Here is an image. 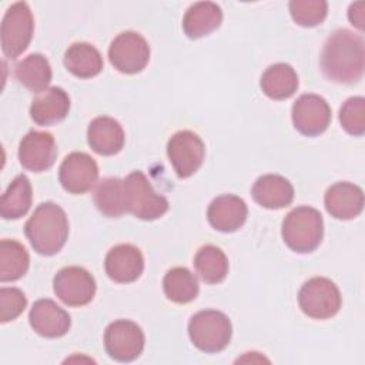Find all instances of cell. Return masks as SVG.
I'll list each match as a JSON object with an SVG mask.
<instances>
[{"label": "cell", "mask_w": 365, "mask_h": 365, "mask_svg": "<svg viewBox=\"0 0 365 365\" xmlns=\"http://www.w3.org/2000/svg\"><path fill=\"white\" fill-rule=\"evenodd\" d=\"M324 76L338 84H354L364 74V38L348 29L335 30L321 53Z\"/></svg>", "instance_id": "6da1fadb"}, {"label": "cell", "mask_w": 365, "mask_h": 365, "mask_svg": "<svg viewBox=\"0 0 365 365\" xmlns=\"http://www.w3.org/2000/svg\"><path fill=\"white\" fill-rule=\"evenodd\" d=\"M24 232L37 254L51 257L61 251L67 241V215L56 202H41L26 221Z\"/></svg>", "instance_id": "7a4b0ae2"}, {"label": "cell", "mask_w": 365, "mask_h": 365, "mask_svg": "<svg viewBox=\"0 0 365 365\" xmlns=\"http://www.w3.org/2000/svg\"><path fill=\"white\" fill-rule=\"evenodd\" d=\"M281 235L289 250L298 254L315 251L324 237V220L317 208L301 205L291 210L281 227Z\"/></svg>", "instance_id": "3957f363"}, {"label": "cell", "mask_w": 365, "mask_h": 365, "mask_svg": "<svg viewBox=\"0 0 365 365\" xmlns=\"http://www.w3.org/2000/svg\"><path fill=\"white\" fill-rule=\"evenodd\" d=\"M188 336L197 349L205 354H217L228 346L232 325L224 312L204 309L190 318Z\"/></svg>", "instance_id": "277c9868"}, {"label": "cell", "mask_w": 365, "mask_h": 365, "mask_svg": "<svg viewBox=\"0 0 365 365\" xmlns=\"http://www.w3.org/2000/svg\"><path fill=\"white\" fill-rule=\"evenodd\" d=\"M124 192L127 212L144 221H153L163 217L168 211V201L158 194L143 171H133L125 178Z\"/></svg>", "instance_id": "5b68a950"}, {"label": "cell", "mask_w": 365, "mask_h": 365, "mask_svg": "<svg viewBox=\"0 0 365 365\" xmlns=\"http://www.w3.org/2000/svg\"><path fill=\"white\" fill-rule=\"evenodd\" d=\"M34 31L33 13L27 3H13L1 20V50L7 58H17L29 47Z\"/></svg>", "instance_id": "8992f818"}, {"label": "cell", "mask_w": 365, "mask_h": 365, "mask_svg": "<svg viewBox=\"0 0 365 365\" xmlns=\"http://www.w3.org/2000/svg\"><path fill=\"white\" fill-rule=\"evenodd\" d=\"M341 292L334 281L325 277H314L304 282L298 292L301 311L314 319H328L341 308Z\"/></svg>", "instance_id": "52a82bcc"}, {"label": "cell", "mask_w": 365, "mask_h": 365, "mask_svg": "<svg viewBox=\"0 0 365 365\" xmlns=\"http://www.w3.org/2000/svg\"><path fill=\"white\" fill-rule=\"evenodd\" d=\"M111 66L123 74H137L150 61V46L137 31H123L114 37L108 47Z\"/></svg>", "instance_id": "ba28073f"}, {"label": "cell", "mask_w": 365, "mask_h": 365, "mask_svg": "<svg viewBox=\"0 0 365 365\" xmlns=\"http://www.w3.org/2000/svg\"><path fill=\"white\" fill-rule=\"evenodd\" d=\"M144 345V332L134 321L117 319L104 331V348L114 361H135L143 354Z\"/></svg>", "instance_id": "9c48e42d"}, {"label": "cell", "mask_w": 365, "mask_h": 365, "mask_svg": "<svg viewBox=\"0 0 365 365\" xmlns=\"http://www.w3.org/2000/svg\"><path fill=\"white\" fill-rule=\"evenodd\" d=\"M168 160L180 178H188L198 171L205 157L204 141L190 130L173 134L167 143Z\"/></svg>", "instance_id": "30bf717a"}, {"label": "cell", "mask_w": 365, "mask_h": 365, "mask_svg": "<svg viewBox=\"0 0 365 365\" xmlns=\"http://www.w3.org/2000/svg\"><path fill=\"white\" fill-rule=\"evenodd\" d=\"M54 294L68 307H83L96 295V279L83 267L70 265L61 268L53 279Z\"/></svg>", "instance_id": "8fae6325"}, {"label": "cell", "mask_w": 365, "mask_h": 365, "mask_svg": "<svg viewBox=\"0 0 365 365\" xmlns=\"http://www.w3.org/2000/svg\"><path fill=\"white\" fill-rule=\"evenodd\" d=\"M294 128L307 137L322 134L331 123V107L318 94H302L291 108Z\"/></svg>", "instance_id": "7c38bea8"}, {"label": "cell", "mask_w": 365, "mask_h": 365, "mask_svg": "<svg viewBox=\"0 0 365 365\" xmlns=\"http://www.w3.org/2000/svg\"><path fill=\"white\" fill-rule=\"evenodd\" d=\"M98 178V165L91 155L74 151L66 155L58 168V181L70 194H84L90 191Z\"/></svg>", "instance_id": "4fadbf2b"}, {"label": "cell", "mask_w": 365, "mask_h": 365, "mask_svg": "<svg viewBox=\"0 0 365 365\" xmlns=\"http://www.w3.org/2000/svg\"><path fill=\"white\" fill-rule=\"evenodd\" d=\"M56 158L57 144L51 133L31 130L19 144V161L29 171H47L53 167Z\"/></svg>", "instance_id": "5bb4252c"}, {"label": "cell", "mask_w": 365, "mask_h": 365, "mask_svg": "<svg viewBox=\"0 0 365 365\" xmlns=\"http://www.w3.org/2000/svg\"><path fill=\"white\" fill-rule=\"evenodd\" d=\"M104 269L114 282H134L144 271V257L135 245L118 244L107 252Z\"/></svg>", "instance_id": "9a60e30c"}, {"label": "cell", "mask_w": 365, "mask_h": 365, "mask_svg": "<svg viewBox=\"0 0 365 365\" xmlns=\"http://www.w3.org/2000/svg\"><path fill=\"white\" fill-rule=\"evenodd\" d=\"M29 322L33 331L44 338H60L71 327L68 312L48 298L38 299L33 304L29 312Z\"/></svg>", "instance_id": "2e32d148"}, {"label": "cell", "mask_w": 365, "mask_h": 365, "mask_svg": "<svg viewBox=\"0 0 365 365\" xmlns=\"http://www.w3.org/2000/svg\"><path fill=\"white\" fill-rule=\"evenodd\" d=\"M248 215V207L242 198L234 194L215 197L207 210L210 225L221 232H234L240 230Z\"/></svg>", "instance_id": "e0dca14e"}, {"label": "cell", "mask_w": 365, "mask_h": 365, "mask_svg": "<svg viewBox=\"0 0 365 365\" xmlns=\"http://www.w3.org/2000/svg\"><path fill=\"white\" fill-rule=\"evenodd\" d=\"M325 210L336 220H352L362 212L364 192L361 187L339 181L332 184L324 197Z\"/></svg>", "instance_id": "ac0fdd59"}, {"label": "cell", "mask_w": 365, "mask_h": 365, "mask_svg": "<svg viewBox=\"0 0 365 365\" xmlns=\"http://www.w3.org/2000/svg\"><path fill=\"white\" fill-rule=\"evenodd\" d=\"M70 111V97L61 87H48L38 93L30 106V117L37 125H54Z\"/></svg>", "instance_id": "d6986e66"}, {"label": "cell", "mask_w": 365, "mask_h": 365, "mask_svg": "<svg viewBox=\"0 0 365 365\" xmlns=\"http://www.w3.org/2000/svg\"><path fill=\"white\" fill-rule=\"evenodd\" d=\"M88 145L100 155H114L124 147L125 135L121 124L113 117L100 115L87 128Z\"/></svg>", "instance_id": "ffe728a7"}, {"label": "cell", "mask_w": 365, "mask_h": 365, "mask_svg": "<svg viewBox=\"0 0 365 365\" xmlns=\"http://www.w3.org/2000/svg\"><path fill=\"white\" fill-rule=\"evenodd\" d=\"M251 195L257 204L268 210L288 207L294 200V187L282 175L265 174L257 178L251 188Z\"/></svg>", "instance_id": "44dd1931"}, {"label": "cell", "mask_w": 365, "mask_h": 365, "mask_svg": "<svg viewBox=\"0 0 365 365\" xmlns=\"http://www.w3.org/2000/svg\"><path fill=\"white\" fill-rule=\"evenodd\" d=\"M222 23V11L217 3L197 1L191 4L182 19V30L188 38H201L217 30Z\"/></svg>", "instance_id": "7402d4cb"}, {"label": "cell", "mask_w": 365, "mask_h": 365, "mask_svg": "<svg viewBox=\"0 0 365 365\" xmlns=\"http://www.w3.org/2000/svg\"><path fill=\"white\" fill-rule=\"evenodd\" d=\"M51 66L40 53H31L20 60L14 67L16 80L33 93H41L48 88L51 81Z\"/></svg>", "instance_id": "603a6c76"}, {"label": "cell", "mask_w": 365, "mask_h": 365, "mask_svg": "<svg viewBox=\"0 0 365 365\" xmlns=\"http://www.w3.org/2000/svg\"><path fill=\"white\" fill-rule=\"evenodd\" d=\"M64 66L78 78H91L103 70V57L90 43H73L64 53Z\"/></svg>", "instance_id": "cb8c5ba5"}, {"label": "cell", "mask_w": 365, "mask_h": 365, "mask_svg": "<svg viewBox=\"0 0 365 365\" xmlns=\"http://www.w3.org/2000/svg\"><path fill=\"white\" fill-rule=\"evenodd\" d=\"M259 86L267 97L272 100H285L297 91L298 76L289 64L275 63L262 73Z\"/></svg>", "instance_id": "d4e9b609"}, {"label": "cell", "mask_w": 365, "mask_h": 365, "mask_svg": "<svg viewBox=\"0 0 365 365\" xmlns=\"http://www.w3.org/2000/svg\"><path fill=\"white\" fill-rule=\"evenodd\" d=\"M33 190L30 180L24 174H20L10 182L1 195L0 214L4 220H19L29 212Z\"/></svg>", "instance_id": "484cf974"}, {"label": "cell", "mask_w": 365, "mask_h": 365, "mask_svg": "<svg viewBox=\"0 0 365 365\" xmlns=\"http://www.w3.org/2000/svg\"><path fill=\"white\" fill-rule=\"evenodd\" d=\"M165 297L175 304H188L200 292L197 277L185 267H174L167 271L163 279Z\"/></svg>", "instance_id": "4316f807"}, {"label": "cell", "mask_w": 365, "mask_h": 365, "mask_svg": "<svg viewBox=\"0 0 365 365\" xmlns=\"http://www.w3.org/2000/svg\"><path fill=\"white\" fill-rule=\"evenodd\" d=\"M97 210L110 218H118L127 212L124 182L118 177H108L98 182L94 191Z\"/></svg>", "instance_id": "83f0119b"}, {"label": "cell", "mask_w": 365, "mask_h": 365, "mask_svg": "<svg viewBox=\"0 0 365 365\" xmlns=\"http://www.w3.org/2000/svg\"><path fill=\"white\" fill-rule=\"evenodd\" d=\"M194 268L207 284H220L228 274V258L215 245H202L194 257Z\"/></svg>", "instance_id": "f1b7e54d"}, {"label": "cell", "mask_w": 365, "mask_h": 365, "mask_svg": "<svg viewBox=\"0 0 365 365\" xmlns=\"http://www.w3.org/2000/svg\"><path fill=\"white\" fill-rule=\"evenodd\" d=\"M30 257L26 248L16 240H1L0 242V281H17L26 275Z\"/></svg>", "instance_id": "f546056e"}, {"label": "cell", "mask_w": 365, "mask_h": 365, "mask_svg": "<svg viewBox=\"0 0 365 365\" xmlns=\"http://www.w3.org/2000/svg\"><path fill=\"white\" fill-rule=\"evenodd\" d=\"M292 20L302 27L321 24L328 14V3L324 0H292L289 1Z\"/></svg>", "instance_id": "4dcf8cb0"}, {"label": "cell", "mask_w": 365, "mask_h": 365, "mask_svg": "<svg viewBox=\"0 0 365 365\" xmlns=\"http://www.w3.org/2000/svg\"><path fill=\"white\" fill-rule=\"evenodd\" d=\"M341 127L351 135L361 137L365 133V98L349 97L339 108Z\"/></svg>", "instance_id": "1f68e13d"}, {"label": "cell", "mask_w": 365, "mask_h": 365, "mask_svg": "<svg viewBox=\"0 0 365 365\" xmlns=\"http://www.w3.org/2000/svg\"><path fill=\"white\" fill-rule=\"evenodd\" d=\"M27 307V298L19 288L3 287L0 289V321H14Z\"/></svg>", "instance_id": "d6a6232c"}, {"label": "cell", "mask_w": 365, "mask_h": 365, "mask_svg": "<svg viewBox=\"0 0 365 365\" xmlns=\"http://www.w3.org/2000/svg\"><path fill=\"white\" fill-rule=\"evenodd\" d=\"M364 9H365V3L358 1V3H352L348 10V19L351 24L355 26L358 30H364V19H365Z\"/></svg>", "instance_id": "836d02e7"}]
</instances>
